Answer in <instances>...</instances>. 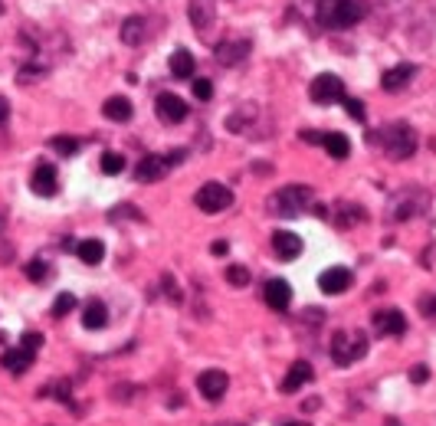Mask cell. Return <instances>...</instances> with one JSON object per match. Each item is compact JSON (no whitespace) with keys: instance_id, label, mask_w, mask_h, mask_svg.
I'll return each instance as SVG.
<instances>
[{"instance_id":"cell-1","label":"cell","mask_w":436,"mask_h":426,"mask_svg":"<svg viewBox=\"0 0 436 426\" xmlns=\"http://www.w3.org/2000/svg\"><path fill=\"white\" fill-rule=\"evenodd\" d=\"M368 7L361 0H318L315 7V20L328 30H344V27H354L358 20H364Z\"/></svg>"},{"instance_id":"cell-2","label":"cell","mask_w":436,"mask_h":426,"mask_svg":"<svg viewBox=\"0 0 436 426\" xmlns=\"http://www.w3.org/2000/svg\"><path fill=\"white\" fill-rule=\"evenodd\" d=\"M312 207H315V194L305 184H289V187L275 190L269 197V213L273 217H299V213H305Z\"/></svg>"},{"instance_id":"cell-3","label":"cell","mask_w":436,"mask_h":426,"mask_svg":"<svg viewBox=\"0 0 436 426\" xmlns=\"http://www.w3.org/2000/svg\"><path fill=\"white\" fill-rule=\"evenodd\" d=\"M370 142H380L384 151L394 158V161H407L410 154L417 151V132L410 128L407 122H394L387 125L380 134H370Z\"/></svg>"},{"instance_id":"cell-4","label":"cell","mask_w":436,"mask_h":426,"mask_svg":"<svg viewBox=\"0 0 436 426\" xmlns=\"http://www.w3.org/2000/svg\"><path fill=\"white\" fill-rule=\"evenodd\" d=\"M368 354V334L364 332H338L332 338V361L338 368H348Z\"/></svg>"},{"instance_id":"cell-5","label":"cell","mask_w":436,"mask_h":426,"mask_svg":"<svg viewBox=\"0 0 436 426\" xmlns=\"http://www.w3.org/2000/svg\"><path fill=\"white\" fill-rule=\"evenodd\" d=\"M194 203H197V210H204V213H220V210L233 207V190L217 184V180H210V184H204V187L194 194Z\"/></svg>"},{"instance_id":"cell-6","label":"cell","mask_w":436,"mask_h":426,"mask_svg":"<svg viewBox=\"0 0 436 426\" xmlns=\"http://www.w3.org/2000/svg\"><path fill=\"white\" fill-rule=\"evenodd\" d=\"M309 95H312V102H318V105L344 102V82L335 76V73H322V76L312 79V85H309Z\"/></svg>"},{"instance_id":"cell-7","label":"cell","mask_w":436,"mask_h":426,"mask_svg":"<svg viewBox=\"0 0 436 426\" xmlns=\"http://www.w3.org/2000/svg\"><path fill=\"white\" fill-rule=\"evenodd\" d=\"M423 207H427V197H423V194H417V190H400L397 197L387 203V213L394 220H410Z\"/></svg>"},{"instance_id":"cell-8","label":"cell","mask_w":436,"mask_h":426,"mask_svg":"<svg viewBox=\"0 0 436 426\" xmlns=\"http://www.w3.org/2000/svg\"><path fill=\"white\" fill-rule=\"evenodd\" d=\"M154 108H158V118H161L164 125H180L184 118H187V102L174 92L158 95V105H154Z\"/></svg>"},{"instance_id":"cell-9","label":"cell","mask_w":436,"mask_h":426,"mask_svg":"<svg viewBox=\"0 0 436 426\" xmlns=\"http://www.w3.org/2000/svg\"><path fill=\"white\" fill-rule=\"evenodd\" d=\"M168 170H171L168 154H144L142 161L135 164V177L142 180V184H154V180H161Z\"/></svg>"},{"instance_id":"cell-10","label":"cell","mask_w":436,"mask_h":426,"mask_svg":"<svg viewBox=\"0 0 436 426\" xmlns=\"http://www.w3.org/2000/svg\"><path fill=\"white\" fill-rule=\"evenodd\" d=\"M407 332V318H404V312L400 308H380V312H374V334H394V338H400V334Z\"/></svg>"},{"instance_id":"cell-11","label":"cell","mask_w":436,"mask_h":426,"mask_svg":"<svg viewBox=\"0 0 436 426\" xmlns=\"http://www.w3.org/2000/svg\"><path fill=\"white\" fill-rule=\"evenodd\" d=\"M351 282H354V275H351V269H344V265H332V269H325V272L318 275V289H322L325 295L348 292Z\"/></svg>"},{"instance_id":"cell-12","label":"cell","mask_w":436,"mask_h":426,"mask_svg":"<svg viewBox=\"0 0 436 426\" xmlns=\"http://www.w3.org/2000/svg\"><path fill=\"white\" fill-rule=\"evenodd\" d=\"M227 387H230V377H227V370H220V368H210L197 377V390L207 400H220L227 394Z\"/></svg>"},{"instance_id":"cell-13","label":"cell","mask_w":436,"mask_h":426,"mask_svg":"<svg viewBox=\"0 0 436 426\" xmlns=\"http://www.w3.org/2000/svg\"><path fill=\"white\" fill-rule=\"evenodd\" d=\"M249 49H253V43H249V39H223L213 56H217L220 66H239V63L249 56Z\"/></svg>"},{"instance_id":"cell-14","label":"cell","mask_w":436,"mask_h":426,"mask_svg":"<svg viewBox=\"0 0 436 426\" xmlns=\"http://www.w3.org/2000/svg\"><path fill=\"white\" fill-rule=\"evenodd\" d=\"M263 299L273 312H285L289 302H292V285L285 282V279H269L266 289H263Z\"/></svg>"},{"instance_id":"cell-15","label":"cell","mask_w":436,"mask_h":426,"mask_svg":"<svg viewBox=\"0 0 436 426\" xmlns=\"http://www.w3.org/2000/svg\"><path fill=\"white\" fill-rule=\"evenodd\" d=\"M190 23H194V30H200L204 37H207V30L213 27V20H217V0H190Z\"/></svg>"},{"instance_id":"cell-16","label":"cell","mask_w":436,"mask_h":426,"mask_svg":"<svg viewBox=\"0 0 436 426\" xmlns=\"http://www.w3.org/2000/svg\"><path fill=\"white\" fill-rule=\"evenodd\" d=\"M30 187H33V194L37 197H53L59 187V180H56V170L49 168V164H39L37 170H33V177H30Z\"/></svg>"},{"instance_id":"cell-17","label":"cell","mask_w":436,"mask_h":426,"mask_svg":"<svg viewBox=\"0 0 436 426\" xmlns=\"http://www.w3.org/2000/svg\"><path fill=\"white\" fill-rule=\"evenodd\" d=\"M417 76V66L413 63H400V66H394V69H387L384 73V79H380V85L387 89V92H400L404 85H410V79Z\"/></svg>"},{"instance_id":"cell-18","label":"cell","mask_w":436,"mask_h":426,"mask_svg":"<svg viewBox=\"0 0 436 426\" xmlns=\"http://www.w3.org/2000/svg\"><path fill=\"white\" fill-rule=\"evenodd\" d=\"M273 253L279 256V259H295V256L302 253V239L295 237V233H285V230H275L273 233Z\"/></svg>"},{"instance_id":"cell-19","label":"cell","mask_w":436,"mask_h":426,"mask_svg":"<svg viewBox=\"0 0 436 426\" xmlns=\"http://www.w3.org/2000/svg\"><path fill=\"white\" fill-rule=\"evenodd\" d=\"M312 377H315L312 364H309V361H295L292 368H289V374H285V380H282V394H295V390L305 387Z\"/></svg>"},{"instance_id":"cell-20","label":"cell","mask_w":436,"mask_h":426,"mask_svg":"<svg viewBox=\"0 0 436 426\" xmlns=\"http://www.w3.org/2000/svg\"><path fill=\"white\" fill-rule=\"evenodd\" d=\"M102 112H105V118H108V122L122 125V122H128V118L135 115V108H132V102H128L125 95H112V99H105Z\"/></svg>"},{"instance_id":"cell-21","label":"cell","mask_w":436,"mask_h":426,"mask_svg":"<svg viewBox=\"0 0 436 426\" xmlns=\"http://www.w3.org/2000/svg\"><path fill=\"white\" fill-rule=\"evenodd\" d=\"M33 351H27V348H10V351H4V368L10 370V374H23V370L33 364Z\"/></svg>"},{"instance_id":"cell-22","label":"cell","mask_w":436,"mask_h":426,"mask_svg":"<svg viewBox=\"0 0 436 426\" xmlns=\"http://www.w3.org/2000/svg\"><path fill=\"white\" fill-rule=\"evenodd\" d=\"M82 325H86L89 332H99V328H105V325H108V308H105L99 299H92V302L86 305V312H82Z\"/></svg>"},{"instance_id":"cell-23","label":"cell","mask_w":436,"mask_h":426,"mask_svg":"<svg viewBox=\"0 0 436 426\" xmlns=\"http://www.w3.org/2000/svg\"><path fill=\"white\" fill-rule=\"evenodd\" d=\"M144 30H148V23H144L142 17H128L122 23V43H128V46H142L144 37H148Z\"/></svg>"},{"instance_id":"cell-24","label":"cell","mask_w":436,"mask_h":426,"mask_svg":"<svg viewBox=\"0 0 436 426\" xmlns=\"http://www.w3.org/2000/svg\"><path fill=\"white\" fill-rule=\"evenodd\" d=\"M325 151L332 154L335 161H344L351 154V142H348V134H342V132H328L325 134V144H322Z\"/></svg>"},{"instance_id":"cell-25","label":"cell","mask_w":436,"mask_h":426,"mask_svg":"<svg viewBox=\"0 0 436 426\" xmlns=\"http://www.w3.org/2000/svg\"><path fill=\"white\" fill-rule=\"evenodd\" d=\"M76 253H79V259L86 265H99L105 259V246H102V239H82L76 246Z\"/></svg>"},{"instance_id":"cell-26","label":"cell","mask_w":436,"mask_h":426,"mask_svg":"<svg viewBox=\"0 0 436 426\" xmlns=\"http://www.w3.org/2000/svg\"><path fill=\"white\" fill-rule=\"evenodd\" d=\"M368 217L364 210L358 207V203H338V213H335V223L342 230H348V227H354V223H361V220Z\"/></svg>"},{"instance_id":"cell-27","label":"cell","mask_w":436,"mask_h":426,"mask_svg":"<svg viewBox=\"0 0 436 426\" xmlns=\"http://www.w3.org/2000/svg\"><path fill=\"white\" fill-rule=\"evenodd\" d=\"M171 73L177 79H190V76H194V56H190L187 49H174V53H171Z\"/></svg>"},{"instance_id":"cell-28","label":"cell","mask_w":436,"mask_h":426,"mask_svg":"<svg viewBox=\"0 0 436 426\" xmlns=\"http://www.w3.org/2000/svg\"><path fill=\"white\" fill-rule=\"evenodd\" d=\"M49 144H53V151L63 154V158L79 151V138H73V134H56V138H49Z\"/></svg>"},{"instance_id":"cell-29","label":"cell","mask_w":436,"mask_h":426,"mask_svg":"<svg viewBox=\"0 0 436 426\" xmlns=\"http://www.w3.org/2000/svg\"><path fill=\"white\" fill-rule=\"evenodd\" d=\"M99 168H102V174H112L115 177V174H122L125 170V158L118 151H105L102 161H99Z\"/></svg>"},{"instance_id":"cell-30","label":"cell","mask_w":436,"mask_h":426,"mask_svg":"<svg viewBox=\"0 0 436 426\" xmlns=\"http://www.w3.org/2000/svg\"><path fill=\"white\" fill-rule=\"evenodd\" d=\"M73 308H76V295H73V292H59L56 302H53V318H66Z\"/></svg>"},{"instance_id":"cell-31","label":"cell","mask_w":436,"mask_h":426,"mask_svg":"<svg viewBox=\"0 0 436 426\" xmlns=\"http://www.w3.org/2000/svg\"><path fill=\"white\" fill-rule=\"evenodd\" d=\"M227 282L237 285V289L249 285V269H247V265H230V269H227Z\"/></svg>"},{"instance_id":"cell-32","label":"cell","mask_w":436,"mask_h":426,"mask_svg":"<svg viewBox=\"0 0 436 426\" xmlns=\"http://www.w3.org/2000/svg\"><path fill=\"white\" fill-rule=\"evenodd\" d=\"M23 272H27L30 282H43V279H46V265H43V259H30Z\"/></svg>"},{"instance_id":"cell-33","label":"cell","mask_w":436,"mask_h":426,"mask_svg":"<svg viewBox=\"0 0 436 426\" xmlns=\"http://www.w3.org/2000/svg\"><path fill=\"white\" fill-rule=\"evenodd\" d=\"M194 95H197L200 102H210L213 99V82L210 79H194Z\"/></svg>"},{"instance_id":"cell-34","label":"cell","mask_w":436,"mask_h":426,"mask_svg":"<svg viewBox=\"0 0 436 426\" xmlns=\"http://www.w3.org/2000/svg\"><path fill=\"white\" fill-rule=\"evenodd\" d=\"M344 108H348V115L351 118H354V122H364V102H361V99H348V95H344Z\"/></svg>"},{"instance_id":"cell-35","label":"cell","mask_w":436,"mask_h":426,"mask_svg":"<svg viewBox=\"0 0 436 426\" xmlns=\"http://www.w3.org/2000/svg\"><path fill=\"white\" fill-rule=\"evenodd\" d=\"M20 348H27V351H33V354H37V351L43 348V334H39V332H27L23 338H20Z\"/></svg>"},{"instance_id":"cell-36","label":"cell","mask_w":436,"mask_h":426,"mask_svg":"<svg viewBox=\"0 0 436 426\" xmlns=\"http://www.w3.org/2000/svg\"><path fill=\"white\" fill-rule=\"evenodd\" d=\"M43 73H46V66H27V69H20L17 73V82L27 85V82H33V79H39Z\"/></svg>"},{"instance_id":"cell-37","label":"cell","mask_w":436,"mask_h":426,"mask_svg":"<svg viewBox=\"0 0 436 426\" xmlns=\"http://www.w3.org/2000/svg\"><path fill=\"white\" fill-rule=\"evenodd\" d=\"M410 380H413V384H427V380H430V368H427V364L410 368Z\"/></svg>"},{"instance_id":"cell-38","label":"cell","mask_w":436,"mask_h":426,"mask_svg":"<svg viewBox=\"0 0 436 426\" xmlns=\"http://www.w3.org/2000/svg\"><path fill=\"white\" fill-rule=\"evenodd\" d=\"M302 142L305 144H325V134L322 132H302Z\"/></svg>"},{"instance_id":"cell-39","label":"cell","mask_w":436,"mask_h":426,"mask_svg":"<svg viewBox=\"0 0 436 426\" xmlns=\"http://www.w3.org/2000/svg\"><path fill=\"white\" fill-rule=\"evenodd\" d=\"M420 312H423V315H436V295H433V299H423V302H420Z\"/></svg>"},{"instance_id":"cell-40","label":"cell","mask_w":436,"mask_h":426,"mask_svg":"<svg viewBox=\"0 0 436 426\" xmlns=\"http://www.w3.org/2000/svg\"><path fill=\"white\" fill-rule=\"evenodd\" d=\"M7 115H10V102L4 99V95H0V125L7 122Z\"/></svg>"},{"instance_id":"cell-41","label":"cell","mask_w":436,"mask_h":426,"mask_svg":"<svg viewBox=\"0 0 436 426\" xmlns=\"http://www.w3.org/2000/svg\"><path fill=\"white\" fill-rule=\"evenodd\" d=\"M210 249H213V256H227V243H223V239H217Z\"/></svg>"},{"instance_id":"cell-42","label":"cell","mask_w":436,"mask_h":426,"mask_svg":"<svg viewBox=\"0 0 436 426\" xmlns=\"http://www.w3.org/2000/svg\"><path fill=\"white\" fill-rule=\"evenodd\" d=\"M282 426H309V423H302V420H289V423H282Z\"/></svg>"},{"instance_id":"cell-43","label":"cell","mask_w":436,"mask_h":426,"mask_svg":"<svg viewBox=\"0 0 436 426\" xmlns=\"http://www.w3.org/2000/svg\"><path fill=\"white\" fill-rule=\"evenodd\" d=\"M0 230H4V213H0Z\"/></svg>"},{"instance_id":"cell-44","label":"cell","mask_w":436,"mask_h":426,"mask_svg":"<svg viewBox=\"0 0 436 426\" xmlns=\"http://www.w3.org/2000/svg\"><path fill=\"white\" fill-rule=\"evenodd\" d=\"M0 13H4V0H0Z\"/></svg>"},{"instance_id":"cell-45","label":"cell","mask_w":436,"mask_h":426,"mask_svg":"<svg viewBox=\"0 0 436 426\" xmlns=\"http://www.w3.org/2000/svg\"><path fill=\"white\" fill-rule=\"evenodd\" d=\"M223 426H233V423H223Z\"/></svg>"},{"instance_id":"cell-46","label":"cell","mask_w":436,"mask_h":426,"mask_svg":"<svg viewBox=\"0 0 436 426\" xmlns=\"http://www.w3.org/2000/svg\"><path fill=\"white\" fill-rule=\"evenodd\" d=\"M390 426H394V423H390Z\"/></svg>"}]
</instances>
